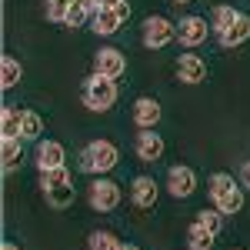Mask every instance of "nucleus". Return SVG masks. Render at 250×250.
I'll use <instances>...</instances> for the list:
<instances>
[{
  "instance_id": "f257e3e1",
  "label": "nucleus",
  "mask_w": 250,
  "mask_h": 250,
  "mask_svg": "<svg viewBox=\"0 0 250 250\" xmlns=\"http://www.w3.org/2000/svg\"><path fill=\"white\" fill-rule=\"evenodd\" d=\"M80 100H83L87 110H94V114H107V110L117 104V83H114V77L90 74V77L83 80V87H80Z\"/></svg>"
},
{
  "instance_id": "f03ea898",
  "label": "nucleus",
  "mask_w": 250,
  "mask_h": 250,
  "mask_svg": "<svg viewBox=\"0 0 250 250\" xmlns=\"http://www.w3.org/2000/svg\"><path fill=\"white\" fill-rule=\"evenodd\" d=\"M117 160H120V150H117L110 140H90V144L80 150V170L100 177V173L114 170Z\"/></svg>"
},
{
  "instance_id": "7ed1b4c3",
  "label": "nucleus",
  "mask_w": 250,
  "mask_h": 250,
  "mask_svg": "<svg viewBox=\"0 0 250 250\" xmlns=\"http://www.w3.org/2000/svg\"><path fill=\"white\" fill-rule=\"evenodd\" d=\"M207 190H210V200L220 213H237L244 207V190L237 187L230 173H213L207 180Z\"/></svg>"
},
{
  "instance_id": "20e7f679",
  "label": "nucleus",
  "mask_w": 250,
  "mask_h": 250,
  "mask_svg": "<svg viewBox=\"0 0 250 250\" xmlns=\"http://www.w3.org/2000/svg\"><path fill=\"white\" fill-rule=\"evenodd\" d=\"M87 200H90L94 210L110 213V210H117V204H120V187H117L114 180H107V177H97L94 184H90V190H87Z\"/></svg>"
},
{
  "instance_id": "39448f33",
  "label": "nucleus",
  "mask_w": 250,
  "mask_h": 250,
  "mask_svg": "<svg viewBox=\"0 0 250 250\" xmlns=\"http://www.w3.org/2000/svg\"><path fill=\"white\" fill-rule=\"evenodd\" d=\"M177 37V23H170L167 17H154L144 20V47H150V50H160V47H167L170 40Z\"/></svg>"
},
{
  "instance_id": "423d86ee",
  "label": "nucleus",
  "mask_w": 250,
  "mask_h": 250,
  "mask_svg": "<svg viewBox=\"0 0 250 250\" xmlns=\"http://www.w3.org/2000/svg\"><path fill=\"white\" fill-rule=\"evenodd\" d=\"M210 37V23L204 17H180V23H177V40L184 43V47H200L204 40Z\"/></svg>"
},
{
  "instance_id": "0eeeda50",
  "label": "nucleus",
  "mask_w": 250,
  "mask_h": 250,
  "mask_svg": "<svg viewBox=\"0 0 250 250\" xmlns=\"http://www.w3.org/2000/svg\"><path fill=\"white\" fill-rule=\"evenodd\" d=\"M124 70H127V60H124V54L117 47H104V50L94 54V74H104V77L117 80Z\"/></svg>"
},
{
  "instance_id": "6e6552de",
  "label": "nucleus",
  "mask_w": 250,
  "mask_h": 250,
  "mask_svg": "<svg viewBox=\"0 0 250 250\" xmlns=\"http://www.w3.org/2000/svg\"><path fill=\"white\" fill-rule=\"evenodd\" d=\"M167 190L173 193V197H190L193 190H197V173L190 170V167H184V164H177V167H170L167 170Z\"/></svg>"
},
{
  "instance_id": "1a4fd4ad",
  "label": "nucleus",
  "mask_w": 250,
  "mask_h": 250,
  "mask_svg": "<svg viewBox=\"0 0 250 250\" xmlns=\"http://www.w3.org/2000/svg\"><path fill=\"white\" fill-rule=\"evenodd\" d=\"M177 80L180 83H204L207 80V63L197 54H180V60H177Z\"/></svg>"
},
{
  "instance_id": "9d476101",
  "label": "nucleus",
  "mask_w": 250,
  "mask_h": 250,
  "mask_svg": "<svg viewBox=\"0 0 250 250\" xmlns=\"http://www.w3.org/2000/svg\"><path fill=\"white\" fill-rule=\"evenodd\" d=\"M134 124L140 130H154L160 124V104L154 97H137L134 100Z\"/></svg>"
},
{
  "instance_id": "9b49d317",
  "label": "nucleus",
  "mask_w": 250,
  "mask_h": 250,
  "mask_svg": "<svg viewBox=\"0 0 250 250\" xmlns=\"http://www.w3.org/2000/svg\"><path fill=\"white\" fill-rule=\"evenodd\" d=\"M137 157L144 160V164H154V160H160L164 157V137L154 134V130H144V134L137 137Z\"/></svg>"
},
{
  "instance_id": "f8f14e48",
  "label": "nucleus",
  "mask_w": 250,
  "mask_h": 250,
  "mask_svg": "<svg viewBox=\"0 0 250 250\" xmlns=\"http://www.w3.org/2000/svg\"><path fill=\"white\" fill-rule=\"evenodd\" d=\"M157 180L154 177H134V184H130V200H134L137 207H154L157 204Z\"/></svg>"
},
{
  "instance_id": "ddd939ff",
  "label": "nucleus",
  "mask_w": 250,
  "mask_h": 250,
  "mask_svg": "<svg viewBox=\"0 0 250 250\" xmlns=\"http://www.w3.org/2000/svg\"><path fill=\"white\" fill-rule=\"evenodd\" d=\"M217 37H220L224 47H240L244 40H250V17H247V14H237V20L227 23Z\"/></svg>"
},
{
  "instance_id": "4468645a",
  "label": "nucleus",
  "mask_w": 250,
  "mask_h": 250,
  "mask_svg": "<svg viewBox=\"0 0 250 250\" xmlns=\"http://www.w3.org/2000/svg\"><path fill=\"white\" fill-rule=\"evenodd\" d=\"M63 144L57 140H40L37 144V167L40 170H54V167H63Z\"/></svg>"
},
{
  "instance_id": "2eb2a0df",
  "label": "nucleus",
  "mask_w": 250,
  "mask_h": 250,
  "mask_svg": "<svg viewBox=\"0 0 250 250\" xmlns=\"http://www.w3.org/2000/svg\"><path fill=\"white\" fill-rule=\"evenodd\" d=\"M120 23H124V17H120L117 10H97L94 14V34H100V37H114L117 30H120Z\"/></svg>"
},
{
  "instance_id": "dca6fc26",
  "label": "nucleus",
  "mask_w": 250,
  "mask_h": 250,
  "mask_svg": "<svg viewBox=\"0 0 250 250\" xmlns=\"http://www.w3.org/2000/svg\"><path fill=\"white\" fill-rule=\"evenodd\" d=\"M20 130H23V110L20 107H3V114H0V137H17L20 140Z\"/></svg>"
},
{
  "instance_id": "f3484780",
  "label": "nucleus",
  "mask_w": 250,
  "mask_h": 250,
  "mask_svg": "<svg viewBox=\"0 0 250 250\" xmlns=\"http://www.w3.org/2000/svg\"><path fill=\"white\" fill-rule=\"evenodd\" d=\"M97 14V0H74L70 7H67V27H80L87 17H94Z\"/></svg>"
},
{
  "instance_id": "a211bd4d",
  "label": "nucleus",
  "mask_w": 250,
  "mask_h": 250,
  "mask_svg": "<svg viewBox=\"0 0 250 250\" xmlns=\"http://www.w3.org/2000/svg\"><path fill=\"white\" fill-rule=\"evenodd\" d=\"M70 184H74V177H70L67 167L40 170V187H43V193H47V190H57V187H70Z\"/></svg>"
},
{
  "instance_id": "6ab92c4d",
  "label": "nucleus",
  "mask_w": 250,
  "mask_h": 250,
  "mask_svg": "<svg viewBox=\"0 0 250 250\" xmlns=\"http://www.w3.org/2000/svg\"><path fill=\"white\" fill-rule=\"evenodd\" d=\"M20 77H23V67H20L17 57H3V60H0V87H3V90L17 87Z\"/></svg>"
},
{
  "instance_id": "aec40b11",
  "label": "nucleus",
  "mask_w": 250,
  "mask_h": 250,
  "mask_svg": "<svg viewBox=\"0 0 250 250\" xmlns=\"http://www.w3.org/2000/svg\"><path fill=\"white\" fill-rule=\"evenodd\" d=\"M213 237H217V233H210L204 224L193 220L190 230H187V247L190 250H213Z\"/></svg>"
},
{
  "instance_id": "412c9836",
  "label": "nucleus",
  "mask_w": 250,
  "mask_h": 250,
  "mask_svg": "<svg viewBox=\"0 0 250 250\" xmlns=\"http://www.w3.org/2000/svg\"><path fill=\"white\" fill-rule=\"evenodd\" d=\"M87 250H124V240L110 230H94L87 240Z\"/></svg>"
},
{
  "instance_id": "4be33fe9",
  "label": "nucleus",
  "mask_w": 250,
  "mask_h": 250,
  "mask_svg": "<svg viewBox=\"0 0 250 250\" xmlns=\"http://www.w3.org/2000/svg\"><path fill=\"white\" fill-rule=\"evenodd\" d=\"M0 157H3V170L7 173L23 160V157H20V140L17 137H3V140H0Z\"/></svg>"
},
{
  "instance_id": "5701e85b",
  "label": "nucleus",
  "mask_w": 250,
  "mask_h": 250,
  "mask_svg": "<svg viewBox=\"0 0 250 250\" xmlns=\"http://www.w3.org/2000/svg\"><path fill=\"white\" fill-rule=\"evenodd\" d=\"M43 134V120H40L37 110H23V130H20V140H40Z\"/></svg>"
},
{
  "instance_id": "b1692460",
  "label": "nucleus",
  "mask_w": 250,
  "mask_h": 250,
  "mask_svg": "<svg viewBox=\"0 0 250 250\" xmlns=\"http://www.w3.org/2000/svg\"><path fill=\"white\" fill-rule=\"evenodd\" d=\"M47 204L57 207V210L70 207V204H74V184H70V187H57V190H47Z\"/></svg>"
},
{
  "instance_id": "393cba45",
  "label": "nucleus",
  "mask_w": 250,
  "mask_h": 250,
  "mask_svg": "<svg viewBox=\"0 0 250 250\" xmlns=\"http://www.w3.org/2000/svg\"><path fill=\"white\" fill-rule=\"evenodd\" d=\"M237 14H240V10H233V7H217V10H213V17H210V27L220 34L227 23H233V20H237Z\"/></svg>"
},
{
  "instance_id": "a878e982",
  "label": "nucleus",
  "mask_w": 250,
  "mask_h": 250,
  "mask_svg": "<svg viewBox=\"0 0 250 250\" xmlns=\"http://www.w3.org/2000/svg\"><path fill=\"white\" fill-rule=\"evenodd\" d=\"M74 0H47V20H54V23H63L67 20V7H70Z\"/></svg>"
},
{
  "instance_id": "bb28decb",
  "label": "nucleus",
  "mask_w": 250,
  "mask_h": 250,
  "mask_svg": "<svg viewBox=\"0 0 250 250\" xmlns=\"http://www.w3.org/2000/svg\"><path fill=\"white\" fill-rule=\"evenodd\" d=\"M197 224H204L210 233H220V210L213 207V210H200L197 213Z\"/></svg>"
},
{
  "instance_id": "cd10ccee",
  "label": "nucleus",
  "mask_w": 250,
  "mask_h": 250,
  "mask_svg": "<svg viewBox=\"0 0 250 250\" xmlns=\"http://www.w3.org/2000/svg\"><path fill=\"white\" fill-rule=\"evenodd\" d=\"M114 10H117V14H120V17H124V20L130 17V3H127V0H120V3H117Z\"/></svg>"
},
{
  "instance_id": "c85d7f7f",
  "label": "nucleus",
  "mask_w": 250,
  "mask_h": 250,
  "mask_svg": "<svg viewBox=\"0 0 250 250\" xmlns=\"http://www.w3.org/2000/svg\"><path fill=\"white\" fill-rule=\"evenodd\" d=\"M120 0H97V10H114Z\"/></svg>"
},
{
  "instance_id": "c756f323",
  "label": "nucleus",
  "mask_w": 250,
  "mask_h": 250,
  "mask_svg": "<svg viewBox=\"0 0 250 250\" xmlns=\"http://www.w3.org/2000/svg\"><path fill=\"white\" fill-rule=\"evenodd\" d=\"M240 173H244V187H250V160L244 164V170H240Z\"/></svg>"
},
{
  "instance_id": "7c9ffc66",
  "label": "nucleus",
  "mask_w": 250,
  "mask_h": 250,
  "mask_svg": "<svg viewBox=\"0 0 250 250\" xmlns=\"http://www.w3.org/2000/svg\"><path fill=\"white\" fill-rule=\"evenodd\" d=\"M0 250H20V247H17V244H10V240H7V244H3Z\"/></svg>"
},
{
  "instance_id": "2f4dec72",
  "label": "nucleus",
  "mask_w": 250,
  "mask_h": 250,
  "mask_svg": "<svg viewBox=\"0 0 250 250\" xmlns=\"http://www.w3.org/2000/svg\"><path fill=\"white\" fill-rule=\"evenodd\" d=\"M173 3H190V0H173Z\"/></svg>"
},
{
  "instance_id": "473e14b6",
  "label": "nucleus",
  "mask_w": 250,
  "mask_h": 250,
  "mask_svg": "<svg viewBox=\"0 0 250 250\" xmlns=\"http://www.w3.org/2000/svg\"><path fill=\"white\" fill-rule=\"evenodd\" d=\"M124 250H137V247H124Z\"/></svg>"
},
{
  "instance_id": "72a5a7b5",
  "label": "nucleus",
  "mask_w": 250,
  "mask_h": 250,
  "mask_svg": "<svg viewBox=\"0 0 250 250\" xmlns=\"http://www.w3.org/2000/svg\"><path fill=\"white\" fill-rule=\"evenodd\" d=\"M230 250H240V247H230Z\"/></svg>"
}]
</instances>
